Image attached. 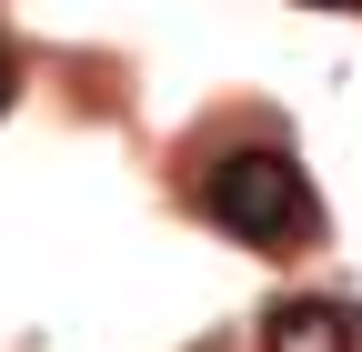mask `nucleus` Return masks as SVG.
<instances>
[{"label":"nucleus","instance_id":"f257e3e1","mask_svg":"<svg viewBox=\"0 0 362 352\" xmlns=\"http://www.w3.org/2000/svg\"><path fill=\"white\" fill-rule=\"evenodd\" d=\"M202 211L232 242H252V252H302L312 232H322V201H312V182H302V161L282 151V141H232V151H211L202 161Z\"/></svg>","mask_w":362,"mask_h":352},{"label":"nucleus","instance_id":"f03ea898","mask_svg":"<svg viewBox=\"0 0 362 352\" xmlns=\"http://www.w3.org/2000/svg\"><path fill=\"white\" fill-rule=\"evenodd\" d=\"M262 352H362V312L322 292H292L262 312Z\"/></svg>","mask_w":362,"mask_h":352},{"label":"nucleus","instance_id":"7ed1b4c3","mask_svg":"<svg viewBox=\"0 0 362 352\" xmlns=\"http://www.w3.org/2000/svg\"><path fill=\"white\" fill-rule=\"evenodd\" d=\"M11 91H21V71H11V51H0V111H11Z\"/></svg>","mask_w":362,"mask_h":352},{"label":"nucleus","instance_id":"20e7f679","mask_svg":"<svg viewBox=\"0 0 362 352\" xmlns=\"http://www.w3.org/2000/svg\"><path fill=\"white\" fill-rule=\"evenodd\" d=\"M312 11H362V0H312Z\"/></svg>","mask_w":362,"mask_h":352}]
</instances>
